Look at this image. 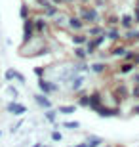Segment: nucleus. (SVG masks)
<instances>
[{"mask_svg":"<svg viewBox=\"0 0 139 147\" xmlns=\"http://www.w3.org/2000/svg\"><path fill=\"white\" fill-rule=\"evenodd\" d=\"M38 88H40V92L46 94V96H52V94H57L59 92V84L57 82H52L48 78H38Z\"/></svg>","mask_w":139,"mask_h":147,"instance_id":"f257e3e1","label":"nucleus"},{"mask_svg":"<svg viewBox=\"0 0 139 147\" xmlns=\"http://www.w3.org/2000/svg\"><path fill=\"white\" fill-rule=\"evenodd\" d=\"M6 111L10 115H13V117H21V115L27 113V107L23 103H19L17 99H11L10 103H6Z\"/></svg>","mask_w":139,"mask_h":147,"instance_id":"f03ea898","label":"nucleus"},{"mask_svg":"<svg viewBox=\"0 0 139 147\" xmlns=\"http://www.w3.org/2000/svg\"><path fill=\"white\" fill-rule=\"evenodd\" d=\"M34 101H36V105H38V107H42L44 111H46V109H52V107H54V103H52L50 96H46V94H42V92L34 94Z\"/></svg>","mask_w":139,"mask_h":147,"instance_id":"7ed1b4c3","label":"nucleus"},{"mask_svg":"<svg viewBox=\"0 0 139 147\" xmlns=\"http://www.w3.org/2000/svg\"><path fill=\"white\" fill-rule=\"evenodd\" d=\"M86 145H88V147H99V145H103V138L88 136V138H86Z\"/></svg>","mask_w":139,"mask_h":147,"instance_id":"20e7f679","label":"nucleus"},{"mask_svg":"<svg viewBox=\"0 0 139 147\" xmlns=\"http://www.w3.org/2000/svg\"><path fill=\"white\" fill-rule=\"evenodd\" d=\"M57 113L59 115H75L76 113V105H59Z\"/></svg>","mask_w":139,"mask_h":147,"instance_id":"39448f33","label":"nucleus"},{"mask_svg":"<svg viewBox=\"0 0 139 147\" xmlns=\"http://www.w3.org/2000/svg\"><path fill=\"white\" fill-rule=\"evenodd\" d=\"M57 109H54V107H52V109H46V113H44V117H46V120H48V122H52V124H55V122H57Z\"/></svg>","mask_w":139,"mask_h":147,"instance_id":"423d86ee","label":"nucleus"},{"mask_svg":"<svg viewBox=\"0 0 139 147\" xmlns=\"http://www.w3.org/2000/svg\"><path fill=\"white\" fill-rule=\"evenodd\" d=\"M76 103L78 107H90V94H82L76 98Z\"/></svg>","mask_w":139,"mask_h":147,"instance_id":"0eeeda50","label":"nucleus"},{"mask_svg":"<svg viewBox=\"0 0 139 147\" xmlns=\"http://www.w3.org/2000/svg\"><path fill=\"white\" fill-rule=\"evenodd\" d=\"M29 16H31V11H29V6L25 4V2H21V8H19V17H21V19H27Z\"/></svg>","mask_w":139,"mask_h":147,"instance_id":"6e6552de","label":"nucleus"},{"mask_svg":"<svg viewBox=\"0 0 139 147\" xmlns=\"http://www.w3.org/2000/svg\"><path fill=\"white\" fill-rule=\"evenodd\" d=\"M63 126L67 130H78V128H80V122H76V120H65Z\"/></svg>","mask_w":139,"mask_h":147,"instance_id":"1a4fd4ad","label":"nucleus"},{"mask_svg":"<svg viewBox=\"0 0 139 147\" xmlns=\"http://www.w3.org/2000/svg\"><path fill=\"white\" fill-rule=\"evenodd\" d=\"M15 71H17V69H13V67H10V69H6V73H4V78H6V82H11L13 78H15Z\"/></svg>","mask_w":139,"mask_h":147,"instance_id":"9d476101","label":"nucleus"},{"mask_svg":"<svg viewBox=\"0 0 139 147\" xmlns=\"http://www.w3.org/2000/svg\"><path fill=\"white\" fill-rule=\"evenodd\" d=\"M32 73H34L38 78H42V76L46 75V67H44V65H38V67H34V69H32Z\"/></svg>","mask_w":139,"mask_h":147,"instance_id":"9b49d317","label":"nucleus"},{"mask_svg":"<svg viewBox=\"0 0 139 147\" xmlns=\"http://www.w3.org/2000/svg\"><path fill=\"white\" fill-rule=\"evenodd\" d=\"M52 140H54V142H61V140H63V134L59 130H54L52 132Z\"/></svg>","mask_w":139,"mask_h":147,"instance_id":"f8f14e48","label":"nucleus"},{"mask_svg":"<svg viewBox=\"0 0 139 147\" xmlns=\"http://www.w3.org/2000/svg\"><path fill=\"white\" fill-rule=\"evenodd\" d=\"M8 94H10L13 99H17V96H19V92H17V88H15V86H8Z\"/></svg>","mask_w":139,"mask_h":147,"instance_id":"ddd939ff","label":"nucleus"},{"mask_svg":"<svg viewBox=\"0 0 139 147\" xmlns=\"http://www.w3.org/2000/svg\"><path fill=\"white\" fill-rule=\"evenodd\" d=\"M13 80H17L19 84H25V82H27V78H25V76H23L19 71H15V78H13Z\"/></svg>","mask_w":139,"mask_h":147,"instance_id":"4468645a","label":"nucleus"},{"mask_svg":"<svg viewBox=\"0 0 139 147\" xmlns=\"http://www.w3.org/2000/svg\"><path fill=\"white\" fill-rule=\"evenodd\" d=\"M132 115H139V103H135L134 107H132V111H130Z\"/></svg>","mask_w":139,"mask_h":147,"instance_id":"2eb2a0df","label":"nucleus"},{"mask_svg":"<svg viewBox=\"0 0 139 147\" xmlns=\"http://www.w3.org/2000/svg\"><path fill=\"white\" fill-rule=\"evenodd\" d=\"M71 147H88V145H86V142H82V143H76V145H71Z\"/></svg>","mask_w":139,"mask_h":147,"instance_id":"dca6fc26","label":"nucleus"},{"mask_svg":"<svg viewBox=\"0 0 139 147\" xmlns=\"http://www.w3.org/2000/svg\"><path fill=\"white\" fill-rule=\"evenodd\" d=\"M31 147H42V143H32Z\"/></svg>","mask_w":139,"mask_h":147,"instance_id":"f3484780","label":"nucleus"},{"mask_svg":"<svg viewBox=\"0 0 139 147\" xmlns=\"http://www.w3.org/2000/svg\"><path fill=\"white\" fill-rule=\"evenodd\" d=\"M99 147H112V145H105V143H103V145H99Z\"/></svg>","mask_w":139,"mask_h":147,"instance_id":"a211bd4d","label":"nucleus"},{"mask_svg":"<svg viewBox=\"0 0 139 147\" xmlns=\"http://www.w3.org/2000/svg\"><path fill=\"white\" fill-rule=\"evenodd\" d=\"M42 147H52V145H42Z\"/></svg>","mask_w":139,"mask_h":147,"instance_id":"6ab92c4d","label":"nucleus"},{"mask_svg":"<svg viewBox=\"0 0 139 147\" xmlns=\"http://www.w3.org/2000/svg\"><path fill=\"white\" fill-rule=\"evenodd\" d=\"M0 138H2V130H0Z\"/></svg>","mask_w":139,"mask_h":147,"instance_id":"aec40b11","label":"nucleus"},{"mask_svg":"<svg viewBox=\"0 0 139 147\" xmlns=\"http://www.w3.org/2000/svg\"><path fill=\"white\" fill-rule=\"evenodd\" d=\"M116 147H124V145H116Z\"/></svg>","mask_w":139,"mask_h":147,"instance_id":"412c9836","label":"nucleus"}]
</instances>
